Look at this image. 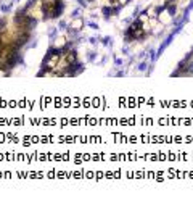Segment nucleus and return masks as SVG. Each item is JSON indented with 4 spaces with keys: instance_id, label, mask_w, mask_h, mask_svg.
Masks as SVG:
<instances>
[{
    "instance_id": "f257e3e1",
    "label": "nucleus",
    "mask_w": 193,
    "mask_h": 216,
    "mask_svg": "<svg viewBox=\"0 0 193 216\" xmlns=\"http://www.w3.org/2000/svg\"><path fill=\"white\" fill-rule=\"evenodd\" d=\"M76 60V57H74V53H69V55H68V61H69V63H73Z\"/></svg>"
}]
</instances>
